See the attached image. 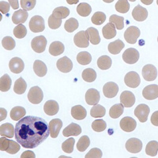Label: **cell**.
<instances>
[{"instance_id":"6da1fadb","label":"cell","mask_w":158,"mask_h":158,"mask_svg":"<svg viewBox=\"0 0 158 158\" xmlns=\"http://www.w3.org/2000/svg\"><path fill=\"white\" fill-rule=\"evenodd\" d=\"M50 135L48 124L37 116H24L18 120L15 128L17 142L25 149H34Z\"/></svg>"},{"instance_id":"7a4b0ae2","label":"cell","mask_w":158,"mask_h":158,"mask_svg":"<svg viewBox=\"0 0 158 158\" xmlns=\"http://www.w3.org/2000/svg\"><path fill=\"white\" fill-rule=\"evenodd\" d=\"M29 29L33 32H43L45 29L44 19L39 15L33 16L29 22Z\"/></svg>"},{"instance_id":"3957f363","label":"cell","mask_w":158,"mask_h":158,"mask_svg":"<svg viewBox=\"0 0 158 158\" xmlns=\"http://www.w3.org/2000/svg\"><path fill=\"white\" fill-rule=\"evenodd\" d=\"M44 94L41 89L38 86H33L29 89L28 99L29 102L33 104H38L43 101Z\"/></svg>"},{"instance_id":"277c9868","label":"cell","mask_w":158,"mask_h":158,"mask_svg":"<svg viewBox=\"0 0 158 158\" xmlns=\"http://www.w3.org/2000/svg\"><path fill=\"white\" fill-rule=\"evenodd\" d=\"M140 29L136 26H131L124 32V39L131 44H135L138 38L140 36Z\"/></svg>"},{"instance_id":"5b68a950","label":"cell","mask_w":158,"mask_h":158,"mask_svg":"<svg viewBox=\"0 0 158 158\" xmlns=\"http://www.w3.org/2000/svg\"><path fill=\"white\" fill-rule=\"evenodd\" d=\"M47 40L44 36H36L32 40L31 42V47L32 50L37 53H42L45 51L47 46Z\"/></svg>"},{"instance_id":"8992f818","label":"cell","mask_w":158,"mask_h":158,"mask_svg":"<svg viewBox=\"0 0 158 158\" xmlns=\"http://www.w3.org/2000/svg\"><path fill=\"white\" fill-rule=\"evenodd\" d=\"M124 82L130 88H137L140 85L141 78L139 74L135 71H131L124 77Z\"/></svg>"},{"instance_id":"52a82bcc","label":"cell","mask_w":158,"mask_h":158,"mask_svg":"<svg viewBox=\"0 0 158 158\" xmlns=\"http://www.w3.org/2000/svg\"><path fill=\"white\" fill-rule=\"evenodd\" d=\"M139 52L135 48L127 49L123 54V59L125 63L128 64L136 63L139 59Z\"/></svg>"},{"instance_id":"ba28073f","label":"cell","mask_w":158,"mask_h":158,"mask_svg":"<svg viewBox=\"0 0 158 158\" xmlns=\"http://www.w3.org/2000/svg\"><path fill=\"white\" fill-rule=\"evenodd\" d=\"M142 76L147 81H154L157 76V70L152 64H147L142 68Z\"/></svg>"},{"instance_id":"9c48e42d","label":"cell","mask_w":158,"mask_h":158,"mask_svg":"<svg viewBox=\"0 0 158 158\" xmlns=\"http://www.w3.org/2000/svg\"><path fill=\"white\" fill-rule=\"evenodd\" d=\"M149 108L147 104H139L135 110V115L139 121L142 123H145L147 121L148 115L149 114Z\"/></svg>"},{"instance_id":"30bf717a","label":"cell","mask_w":158,"mask_h":158,"mask_svg":"<svg viewBox=\"0 0 158 158\" xmlns=\"http://www.w3.org/2000/svg\"><path fill=\"white\" fill-rule=\"evenodd\" d=\"M126 149L130 153H139L142 149V141L136 138H130V139L127 140V142H126Z\"/></svg>"},{"instance_id":"8fae6325","label":"cell","mask_w":158,"mask_h":158,"mask_svg":"<svg viewBox=\"0 0 158 158\" xmlns=\"http://www.w3.org/2000/svg\"><path fill=\"white\" fill-rule=\"evenodd\" d=\"M56 67L59 71L63 73H69L73 68V63L67 56L60 58L56 63Z\"/></svg>"},{"instance_id":"7c38bea8","label":"cell","mask_w":158,"mask_h":158,"mask_svg":"<svg viewBox=\"0 0 158 158\" xmlns=\"http://www.w3.org/2000/svg\"><path fill=\"white\" fill-rule=\"evenodd\" d=\"M120 102L125 108H131L135 104V97L132 92L130 91H123L121 94Z\"/></svg>"},{"instance_id":"4fadbf2b","label":"cell","mask_w":158,"mask_h":158,"mask_svg":"<svg viewBox=\"0 0 158 158\" xmlns=\"http://www.w3.org/2000/svg\"><path fill=\"white\" fill-rule=\"evenodd\" d=\"M119 125H120L121 129L123 131L131 132V131H135V128H136L137 123L133 118L126 116L121 119Z\"/></svg>"},{"instance_id":"5bb4252c","label":"cell","mask_w":158,"mask_h":158,"mask_svg":"<svg viewBox=\"0 0 158 158\" xmlns=\"http://www.w3.org/2000/svg\"><path fill=\"white\" fill-rule=\"evenodd\" d=\"M118 92V86L113 81L106 83L103 87L104 95L108 98H113L117 95Z\"/></svg>"},{"instance_id":"9a60e30c","label":"cell","mask_w":158,"mask_h":158,"mask_svg":"<svg viewBox=\"0 0 158 158\" xmlns=\"http://www.w3.org/2000/svg\"><path fill=\"white\" fill-rule=\"evenodd\" d=\"M9 67L11 72L15 73V74H19L23 71L24 68H25V64L22 59L15 57L10 59L9 63Z\"/></svg>"},{"instance_id":"2e32d148","label":"cell","mask_w":158,"mask_h":158,"mask_svg":"<svg viewBox=\"0 0 158 158\" xmlns=\"http://www.w3.org/2000/svg\"><path fill=\"white\" fill-rule=\"evenodd\" d=\"M142 96L147 100H154L158 97V85H149L145 87L142 91Z\"/></svg>"},{"instance_id":"e0dca14e","label":"cell","mask_w":158,"mask_h":158,"mask_svg":"<svg viewBox=\"0 0 158 158\" xmlns=\"http://www.w3.org/2000/svg\"><path fill=\"white\" fill-rule=\"evenodd\" d=\"M62 127H63V122H62L61 119L54 118V119L51 120L48 125L51 137L53 138H57Z\"/></svg>"},{"instance_id":"ac0fdd59","label":"cell","mask_w":158,"mask_h":158,"mask_svg":"<svg viewBox=\"0 0 158 158\" xmlns=\"http://www.w3.org/2000/svg\"><path fill=\"white\" fill-rule=\"evenodd\" d=\"M101 99L100 93L95 89H89L85 94V101L89 105H95L98 104Z\"/></svg>"},{"instance_id":"d6986e66","label":"cell","mask_w":158,"mask_h":158,"mask_svg":"<svg viewBox=\"0 0 158 158\" xmlns=\"http://www.w3.org/2000/svg\"><path fill=\"white\" fill-rule=\"evenodd\" d=\"M74 44L78 48H88L89 42L85 31H80L74 36Z\"/></svg>"},{"instance_id":"ffe728a7","label":"cell","mask_w":158,"mask_h":158,"mask_svg":"<svg viewBox=\"0 0 158 158\" xmlns=\"http://www.w3.org/2000/svg\"><path fill=\"white\" fill-rule=\"evenodd\" d=\"M132 16L137 22H143L147 18L148 11L146 8L142 7L140 5H138L132 11Z\"/></svg>"},{"instance_id":"44dd1931","label":"cell","mask_w":158,"mask_h":158,"mask_svg":"<svg viewBox=\"0 0 158 158\" xmlns=\"http://www.w3.org/2000/svg\"><path fill=\"white\" fill-rule=\"evenodd\" d=\"M81 133V128L77 123H70L63 131V135L65 137L78 136Z\"/></svg>"},{"instance_id":"7402d4cb","label":"cell","mask_w":158,"mask_h":158,"mask_svg":"<svg viewBox=\"0 0 158 158\" xmlns=\"http://www.w3.org/2000/svg\"><path fill=\"white\" fill-rule=\"evenodd\" d=\"M59 110V104L56 101H53V100L48 101L44 104V111L45 113L48 115H56Z\"/></svg>"},{"instance_id":"603a6c76","label":"cell","mask_w":158,"mask_h":158,"mask_svg":"<svg viewBox=\"0 0 158 158\" xmlns=\"http://www.w3.org/2000/svg\"><path fill=\"white\" fill-rule=\"evenodd\" d=\"M85 32L86 36L88 37L89 41L91 42L93 44H98L101 42V37H100L99 32L97 29L94 27H89Z\"/></svg>"},{"instance_id":"cb8c5ba5","label":"cell","mask_w":158,"mask_h":158,"mask_svg":"<svg viewBox=\"0 0 158 158\" xmlns=\"http://www.w3.org/2000/svg\"><path fill=\"white\" fill-rule=\"evenodd\" d=\"M86 110L81 105H76L71 108V115L75 119L82 120L86 117Z\"/></svg>"},{"instance_id":"d4e9b609","label":"cell","mask_w":158,"mask_h":158,"mask_svg":"<svg viewBox=\"0 0 158 158\" xmlns=\"http://www.w3.org/2000/svg\"><path fill=\"white\" fill-rule=\"evenodd\" d=\"M28 17H29V15H28L27 11L24 10H18L13 14L12 22L16 25H20V24L25 22Z\"/></svg>"},{"instance_id":"484cf974","label":"cell","mask_w":158,"mask_h":158,"mask_svg":"<svg viewBox=\"0 0 158 158\" xmlns=\"http://www.w3.org/2000/svg\"><path fill=\"white\" fill-rule=\"evenodd\" d=\"M65 50L63 44L60 41L52 42L49 47V53L53 56H57L63 54Z\"/></svg>"},{"instance_id":"4316f807","label":"cell","mask_w":158,"mask_h":158,"mask_svg":"<svg viewBox=\"0 0 158 158\" xmlns=\"http://www.w3.org/2000/svg\"><path fill=\"white\" fill-rule=\"evenodd\" d=\"M33 70L38 77H44L48 72L47 66L40 60H36L33 63Z\"/></svg>"},{"instance_id":"83f0119b","label":"cell","mask_w":158,"mask_h":158,"mask_svg":"<svg viewBox=\"0 0 158 158\" xmlns=\"http://www.w3.org/2000/svg\"><path fill=\"white\" fill-rule=\"evenodd\" d=\"M0 135L11 138L15 136V127L11 123H3L0 126Z\"/></svg>"},{"instance_id":"f1b7e54d","label":"cell","mask_w":158,"mask_h":158,"mask_svg":"<svg viewBox=\"0 0 158 158\" xmlns=\"http://www.w3.org/2000/svg\"><path fill=\"white\" fill-rule=\"evenodd\" d=\"M125 44L121 40H116L115 41L111 42L108 44V51L111 54L117 55L123 50Z\"/></svg>"},{"instance_id":"f546056e","label":"cell","mask_w":158,"mask_h":158,"mask_svg":"<svg viewBox=\"0 0 158 158\" xmlns=\"http://www.w3.org/2000/svg\"><path fill=\"white\" fill-rule=\"evenodd\" d=\"M102 33L105 39H112L116 36V29L113 24L109 22L102 29Z\"/></svg>"},{"instance_id":"4dcf8cb0","label":"cell","mask_w":158,"mask_h":158,"mask_svg":"<svg viewBox=\"0 0 158 158\" xmlns=\"http://www.w3.org/2000/svg\"><path fill=\"white\" fill-rule=\"evenodd\" d=\"M25 113H26V111L23 107L16 106L13 108L10 111V118L13 120L18 121L25 116Z\"/></svg>"},{"instance_id":"1f68e13d","label":"cell","mask_w":158,"mask_h":158,"mask_svg":"<svg viewBox=\"0 0 158 158\" xmlns=\"http://www.w3.org/2000/svg\"><path fill=\"white\" fill-rule=\"evenodd\" d=\"M111 59L108 56H103L97 60V66L101 70H108L111 67Z\"/></svg>"},{"instance_id":"d6a6232c","label":"cell","mask_w":158,"mask_h":158,"mask_svg":"<svg viewBox=\"0 0 158 158\" xmlns=\"http://www.w3.org/2000/svg\"><path fill=\"white\" fill-rule=\"evenodd\" d=\"M27 89V84L22 77L17 79L14 86V91L17 94H23Z\"/></svg>"},{"instance_id":"836d02e7","label":"cell","mask_w":158,"mask_h":158,"mask_svg":"<svg viewBox=\"0 0 158 158\" xmlns=\"http://www.w3.org/2000/svg\"><path fill=\"white\" fill-rule=\"evenodd\" d=\"M105 113H106V109L101 104L94 105L90 111V115L94 118H101V117L104 116Z\"/></svg>"},{"instance_id":"e575fe53","label":"cell","mask_w":158,"mask_h":158,"mask_svg":"<svg viewBox=\"0 0 158 158\" xmlns=\"http://www.w3.org/2000/svg\"><path fill=\"white\" fill-rule=\"evenodd\" d=\"M12 84V81L7 74H4L0 78V91L7 92L10 90Z\"/></svg>"},{"instance_id":"d590c367","label":"cell","mask_w":158,"mask_h":158,"mask_svg":"<svg viewBox=\"0 0 158 158\" xmlns=\"http://www.w3.org/2000/svg\"><path fill=\"white\" fill-rule=\"evenodd\" d=\"M81 76H82V79L85 81L93 82L97 78V73H96V71L94 69L87 68L83 70Z\"/></svg>"},{"instance_id":"8d00e7d4","label":"cell","mask_w":158,"mask_h":158,"mask_svg":"<svg viewBox=\"0 0 158 158\" xmlns=\"http://www.w3.org/2000/svg\"><path fill=\"white\" fill-rule=\"evenodd\" d=\"M70 15V10L65 6H59V7L56 8L52 12V15L56 17L58 19H63L66 18Z\"/></svg>"},{"instance_id":"74e56055","label":"cell","mask_w":158,"mask_h":158,"mask_svg":"<svg viewBox=\"0 0 158 158\" xmlns=\"http://www.w3.org/2000/svg\"><path fill=\"white\" fill-rule=\"evenodd\" d=\"M124 111V107L122 104H114L113 106L110 108L109 115L112 118H117L120 116Z\"/></svg>"},{"instance_id":"f35d334b","label":"cell","mask_w":158,"mask_h":158,"mask_svg":"<svg viewBox=\"0 0 158 158\" xmlns=\"http://www.w3.org/2000/svg\"><path fill=\"white\" fill-rule=\"evenodd\" d=\"M77 61L81 65H88L91 63L92 56L87 52H79L77 56Z\"/></svg>"},{"instance_id":"ab89813d","label":"cell","mask_w":158,"mask_h":158,"mask_svg":"<svg viewBox=\"0 0 158 158\" xmlns=\"http://www.w3.org/2000/svg\"><path fill=\"white\" fill-rule=\"evenodd\" d=\"M92 11V8L89 4L82 2V3H79L77 7V12L80 16L81 17H87L90 15Z\"/></svg>"},{"instance_id":"60d3db41","label":"cell","mask_w":158,"mask_h":158,"mask_svg":"<svg viewBox=\"0 0 158 158\" xmlns=\"http://www.w3.org/2000/svg\"><path fill=\"white\" fill-rule=\"evenodd\" d=\"M110 23L113 24L115 29H123L124 27V18L123 17L118 16L116 15H112L109 18Z\"/></svg>"},{"instance_id":"b9f144b4","label":"cell","mask_w":158,"mask_h":158,"mask_svg":"<svg viewBox=\"0 0 158 158\" xmlns=\"http://www.w3.org/2000/svg\"><path fill=\"white\" fill-rule=\"evenodd\" d=\"M158 142L156 141H151L147 144L146 147V154L150 156H155L157 154Z\"/></svg>"},{"instance_id":"7bdbcfd3","label":"cell","mask_w":158,"mask_h":158,"mask_svg":"<svg viewBox=\"0 0 158 158\" xmlns=\"http://www.w3.org/2000/svg\"><path fill=\"white\" fill-rule=\"evenodd\" d=\"M89 138L88 136H86V135H85V136H82L81 138H80V139L77 142V149L80 152H84L85 150H86V149L89 147Z\"/></svg>"},{"instance_id":"ee69618b","label":"cell","mask_w":158,"mask_h":158,"mask_svg":"<svg viewBox=\"0 0 158 158\" xmlns=\"http://www.w3.org/2000/svg\"><path fill=\"white\" fill-rule=\"evenodd\" d=\"M78 22L77 20L74 18H71L65 22L64 28L66 31H67L68 32H72L78 28Z\"/></svg>"},{"instance_id":"f6af8a7d","label":"cell","mask_w":158,"mask_h":158,"mask_svg":"<svg viewBox=\"0 0 158 158\" xmlns=\"http://www.w3.org/2000/svg\"><path fill=\"white\" fill-rule=\"evenodd\" d=\"M115 10L118 12L123 13V14L128 12L130 10L129 2L127 0H119L115 4Z\"/></svg>"},{"instance_id":"bcb514c9","label":"cell","mask_w":158,"mask_h":158,"mask_svg":"<svg viewBox=\"0 0 158 158\" xmlns=\"http://www.w3.org/2000/svg\"><path fill=\"white\" fill-rule=\"evenodd\" d=\"M105 20H106V15L103 12H100V11L96 12L91 18L92 22L97 25H101V24L105 22Z\"/></svg>"},{"instance_id":"7dc6e473","label":"cell","mask_w":158,"mask_h":158,"mask_svg":"<svg viewBox=\"0 0 158 158\" xmlns=\"http://www.w3.org/2000/svg\"><path fill=\"white\" fill-rule=\"evenodd\" d=\"M74 143H75L74 138H70L62 144V149H63V150L64 151L65 153H71L73 150H74Z\"/></svg>"},{"instance_id":"c3c4849f","label":"cell","mask_w":158,"mask_h":158,"mask_svg":"<svg viewBox=\"0 0 158 158\" xmlns=\"http://www.w3.org/2000/svg\"><path fill=\"white\" fill-rule=\"evenodd\" d=\"M27 34V29L25 26L22 24L18 25L14 29V35L18 39H22L24 38Z\"/></svg>"},{"instance_id":"681fc988","label":"cell","mask_w":158,"mask_h":158,"mask_svg":"<svg viewBox=\"0 0 158 158\" xmlns=\"http://www.w3.org/2000/svg\"><path fill=\"white\" fill-rule=\"evenodd\" d=\"M2 47L6 50H13L15 48V40L13 39L11 36H6L2 39Z\"/></svg>"},{"instance_id":"f907efd6","label":"cell","mask_w":158,"mask_h":158,"mask_svg":"<svg viewBox=\"0 0 158 158\" xmlns=\"http://www.w3.org/2000/svg\"><path fill=\"white\" fill-rule=\"evenodd\" d=\"M107 124L103 119H97L92 123V128L97 132H101L106 129Z\"/></svg>"},{"instance_id":"816d5d0a","label":"cell","mask_w":158,"mask_h":158,"mask_svg":"<svg viewBox=\"0 0 158 158\" xmlns=\"http://www.w3.org/2000/svg\"><path fill=\"white\" fill-rule=\"evenodd\" d=\"M21 6L24 10H32L36 6V0H21Z\"/></svg>"},{"instance_id":"f5cc1de1","label":"cell","mask_w":158,"mask_h":158,"mask_svg":"<svg viewBox=\"0 0 158 158\" xmlns=\"http://www.w3.org/2000/svg\"><path fill=\"white\" fill-rule=\"evenodd\" d=\"M62 24V20L58 19L53 15H51L48 18V26L52 29H57L60 27Z\"/></svg>"},{"instance_id":"db71d44e","label":"cell","mask_w":158,"mask_h":158,"mask_svg":"<svg viewBox=\"0 0 158 158\" xmlns=\"http://www.w3.org/2000/svg\"><path fill=\"white\" fill-rule=\"evenodd\" d=\"M21 149V146H20V144L18 142H15L12 140H10L9 143V147L6 149V152L8 153H10V154H15L20 150Z\"/></svg>"},{"instance_id":"11a10c76","label":"cell","mask_w":158,"mask_h":158,"mask_svg":"<svg viewBox=\"0 0 158 158\" xmlns=\"http://www.w3.org/2000/svg\"><path fill=\"white\" fill-rule=\"evenodd\" d=\"M103 156V153L101 150L98 148H94L87 153L85 157V158H101Z\"/></svg>"},{"instance_id":"9f6ffc18","label":"cell","mask_w":158,"mask_h":158,"mask_svg":"<svg viewBox=\"0 0 158 158\" xmlns=\"http://www.w3.org/2000/svg\"><path fill=\"white\" fill-rule=\"evenodd\" d=\"M10 140L7 139L6 137H2L0 138V150L6 151L9 147Z\"/></svg>"},{"instance_id":"6f0895ef","label":"cell","mask_w":158,"mask_h":158,"mask_svg":"<svg viewBox=\"0 0 158 158\" xmlns=\"http://www.w3.org/2000/svg\"><path fill=\"white\" fill-rule=\"evenodd\" d=\"M10 11V3L5 1H1L0 2V12L2 14H7Z\"/></svg>"},{"instance_id":"680465c9","label":"cell","mask_w":158,"mask_h":158,"mask_svg":"<svg viewBox=\"0 0 158 158\" xmlns=\"http://www.w3.org/2000/svg\"><path fill=\"white\" fill-rule=\"evenodd\" d=\"M21 157L22 158H26V157H29V158H35L36 157V156H35L34 153L33 152H32V151H25V152H24L23 153H22V155H21Z\"/></svg>"},{"instance_id":"91938a15","label":"cell","mask_w":158,"mask_h":158,"mask_svg":"<svg viewBox=\"0 0 158 158\" xmlns=\"http://www.w3.org/2000/svg\"><path fill=\"white\" fill-rule=\"evenodd\" d=\"M7 116V111L5 108H0V122L2 120H4Z\"/></svg>"},{"instance_id":"94428289","label":"cell","mask_w":158,"mask_h":158,"mask_svg":"<svg viewBox=\"0 0 158 158\" xmlns=\"http://www.w3.org/2000/svg\"><path fill=\"white\" fill-rule=\"evenodd\" d=\"M157 115H158L157 111H155L154 113L153 114V115H152V118H151V122H152V123H153L154 126H158Z\"/></svg>"},{"instance_id":"6125c7cd","label":"cell","mask_w":158,"mask_h":158,"mask_svg":"<svg viewBox=\"0 0 158 158\" xmlns=\"http://www.w3.org/2000/svg\"><path fill=\"white\" fill-rule=\"evenodd\" d=\"M8 2L10 3V6H12L13 9L17 10V9H18V7H19L18 1H17V0H10Z\"/></svg>"},{"instance_id":"be15d7a7","label":"cell","mask_w":158,"mask_h":158,"mask_svg":"<svg viewBox=\"0 0 158 158\" xmlns=\"http://www.w3.org/2000/svg\"><path fill=\"white\" fill-rule=\"evenodd\" d=\"M67 2H68L69 4H72V2H78V1H74V2H71V1H69V0H68V1H67ZM73 4H74V3H73Z\"/></svg>"},{"instance_id":"e7e4bbea","label":"cell","mask_w":158,"mask_h":158,"mask_svg":"<svg viewBox=\"0 0 158 158\" xmlns=\"http://www.w3.org/2000/svg\"><path fill=\"white\" fill-rule=\"evenodd\" d=\"M2 15H1V14H0V22H1V21H2Z\"/></svg>"}]
</instances>
